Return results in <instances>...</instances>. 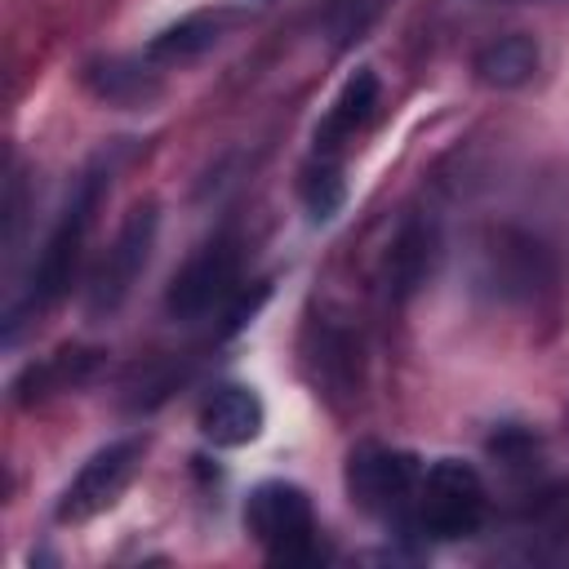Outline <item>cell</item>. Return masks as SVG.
Masks as SVG:
<instances>
[{
    "label": "cell",
    "mask_w": 569,
    "mask_h": 569,
    "mask_svg": "<svg viewBox=\"0 0 569 569\" xmlns=\"http://www.w3.org/2000/svg\"><path fill=\"white\" fill-rule=\"evenodd\" d=\"M431 253H436V236H431V227L409 222V227L396 236V244H391V253H387V280H391V289H396L400 298L413 293V289L427 280V271H431Z\"/></svg>",
    "instance_id": "5bb4252c"
},
{
    "label": "cell",
    "mask_w": 569,
    "mask_h": 569,
    "mask_svg": "<svg viewBox=\"0 0 569 569\" xmlns=\"http://www.w3.org/2000/svg\"><path fill=\"white\" fill-rule=\"evenodd\" d=\"M98 196H102V178L98 173H84V182L71 191L62 218L53 222L44 249H40V262L31 267V284L22 293V302L9 307V338L18 329L22 316H36V311H49L76 280V267H80V253H84V236H89V222H93V209H98Z\"/></svg>",
    "instance_id": "6da1fadb"
},
{
    "label": "cell",
    "mask_w": 569,
    "mask_h": 569,
    "mask_svg": "<svg viewBox=\"0 0 569 569\" xmlns=\"http://www.w3.org/2000/svg\"><path fill=\"white\" fill-rule=\"evenodd\" d=\"M84 80L102 102H116V107H147L151 98H160V80L142 62H124V58L93 62Z\"/></svg>",
    "instance_id": "4fadbf2b"
},
{
    "label": "cell",
    "mask_w": 569,
    "mask_h": 569,
    "mask_svg": "<svg viewBox=\"0 0 569 569\" xmlns=\"http://www.w3.org/2000/svg\"><path fill=\"white\" fill-rule=\"evenodd\" d=\"M222 27H227V13H187L182 22L164 27L151 44H147V58L151 62H191L200 53H209L218 40H222Z\"/></svg>",
    "instance_id": "7c38bea8"
},
{
    "label": "cell",
    "mask_w": 569,
    "mask_h": 569,
    "mask_svg": "<svg viewBox=\"0 0 569 569\" xmlns=\"http://www.w3.org/2000/svg\"><path fill=\"white\" fill-rule=\"evenodd\" d=\"M244 529L253 533V542L280 560H316V516H311V498L289 485V480H267L249 493L244 502Z\"/></svg>",
    "instance_id": "277c9868"
},
{
    "label": "cell",
    "mask_w": 569,
    "mask_h": 569,
    "mask_svg": "<svg viewBox=\"0 0 569 569\" xmlns=\"http://www.w3.org/2000/svg\"><path fill=\"white\" fill-rule=\"evenodd\" d=\"M485 480L471 462H458V458H440L422 471L418 480V493H413V525L440 542H453V538H467L480 529L485 520Z\"/></svg>",
    "instance_id": "7a4b0ae2"
},
{
    "label": "cell",
    "mask_w": 569,
    "mask_h": 569,
    "mask_svg": "<svg viewBox=\"0 0 569 569\" xmlns=\"http://www.w3.org/2000/svg\"><path fill=\"white\" fill-rule=\"evenodd\" d=\"M418 480H422V467L405 449L360 445L347 462V493L360 511H373V516H391L400 507H413Z\"/></svg>",
    "instance_id": "8992f818"
},
{
    "label": "cell",
    "mask_w": 569,
    "mask_h": 569,
    "mask_svg": "<svg viewBox=\"0 0 569 569\" xmlns=\"http://www.w3.org/2000/svg\"><path fill=\"white\" fill-rule=\"evenodd\" d=\"M138 458H142V440H133V436H129V440H111L107 449H98V453L76 471V480L62 489L53 516H58L62 525H80V520H93V516H102L107 507H116L120 493L129 489L133 471H138Z\"/></svg>",
    "instance_id": "52a82bcc"
},
{
    "label": "cell",
    "mask_w": 569,
    "mask_h": 569,
    "mask_svg": "<svg viewBox=\"0 0 569 569\" xmlns=\"http://www.w3.org/2000/svg\"><path fill=\"white\" fill-rule=\"evenodd\" d=\"M485 258H489V280H498L502 293H511V289L529 293L551 276L547 253L529 236H516V231H498L493 244L485 249Z\"/></svg>",
    "instance_id": "30bf717a"
},
{
    "label": "cell",
    "mask_w": 569,
    "mask_h": 569,
    "mask_svg": "<svg viewBox=\"0 0 569 569\" xmlns=\"http://www.w3.org/2000/svg\"><path fill=\"white\" fill-rule=\"evenodd\" d=\"M262 422H267V413H262L258 391L253 387H240V382L213 387L204 396V405H200V431L218 449H240V445L258 440L262 436Z\"/></svg>",
    "instance_id": "ba28073f"
},
{
    "label": "cell",
    "mask_w": 569,
    "mask_h": 569,
    "mask_svg": "<svg viewBox=\"0 0 569 569\" xmlns=\"http://www.w3.org/2000/svg\"><path fill=\"white\" fill-rule=\"evenodd\" d=\"M302 200H307V213L316 222H329L342 200H347V182H342V169L338 160H316L307 173H302Z\"/></svg>",
    "instance_id": "9a60e30c"
},
{
    "label": "cell",
    "mask_w": 569,
    "mask_h": 569,
    "mask_svg": "<svg viewBox=\"0 0 569 569\" xmlns=\"http://www.w3.org/2000/svg\"><path fill=\"white\" fill-rule=\"evenodd\" d=\"M236 280H240V249H236L231 236H218L200 253H191L182 262V271L169 280L164 311L173 320H187V325L191 320H204L213 307H222L231 298Z\"/></svg>",
    "instance_id": "5b68a950"
},
{
    "label": "cell",
    "mask_w": 569,
    "mask_h": 569,
    "mask_svg": "<svg viewBox=\"0 0 569 569\" xmlns=\"http://www.w3.org/2000/svg\"><path fill=\"white\" fill-rule=\"evenodd\" d=\"M538 71V40L525 31L498 36L476 53V76L489 89H520L525 80H533Z\"/></svg>",
    "instance_id": "8fae6325"
},
{
    "label": "cell",
    "mask_w": 569,
    "mask_h": 569,
    "mask_svg": "<svg viewBox=\"0 0 569 569\" xmlns=\"http://www.w3.org/2000/svg\"><path fill=\"white\" fill-rule=\"evenodd\" d=\"M156 227H160V209L156 200H142L124 213L116 240L107 244L102 262L93 267L89 276V289H84V311L93 320L102 316H116L124 307V298L133 293L138 276L147 271V258H151V244H156Z\"/></svg>",
    "instance_id": "3957f363"
},
{
    "label": "cell",
    "mask_w": 569,
    "mask_h": 569,
    "mask_svg": "<svg viewBox=\"0 0 569 569\" xmlns=\"http://www.w3.org/2000/svg\"><path fill=\"white\" fill-rule=\"evenodd\" d=\"M373 107H378V76H373L369 67H360V71L342 84V93L333 98L325 124L316 129V147H320V151H338L347 138H356V133L373 120Z\"/></svg>",
    "instance_id": "9c48e42d"
}]
</instances>
